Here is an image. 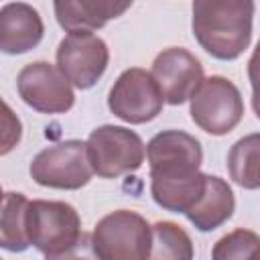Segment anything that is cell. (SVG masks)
Wrapping results in <instances>:
<instances>
[{
    "instance_id": "cell-5",
    "label": "cell",
    "mask_w": 260,
    "mask_h": 260,
    "mask_svg": "<svg viewBox=\"0 0 260 260\" xmlns=\"http://www.w3.org/2000/svg\"><path fill=\"white\" fill-rule=\"evenodd\" d=\"M87 154L93 173L102 179H116L142 167L146 146L142 138L124 126L104 124L87 136Z\"/></svg>"
},
{
    "instance_id": "cell-6",
    "label": "cell",
    "mask_w": 260,
    "mask_h": 260,
    "mask_svg": "<svg viewBox=\"0 0 260 260\" xmlns=\"http://www.w3.org/2000/svg\"><path fill=\"white\" fill-rule=\"evenodd\" d=\"M30 177L41 187L75 191L89 183L93 167L87 154V142L63 140L43 148L30 160Z\"/></svg>"
},
{
    "instance_id": "cell-16",
    "label": "cell",
    "mask_w": 260,
    "mask_h": 260,
    "mask_svg": "<svg viewBox=\"0 0 260 260\" xmlns=\"http://www.w3.org/2000/svg\"><path fill=\"white\" fill-rule=\"evenodd\" d=\"M28 199L22 193L6 191L0 211V246L8 252H24L30 246L26 232Z\"/></svg>"
},
{
    "instance_id": "cell-19",
    "label": "cell",
    "mask_w": 260,
    "mask_h": 260,
    "mask_svg": "<svg viewBox=\"0 0 260 260\" xmlns=\"http://www.w3.org/2000/svg\"><path fill=\"white\" fill-rule=\"evenodd\" d=\"M211 258L215 260H232V258H260V236L250 230H234L219 238L211 250Z\"/></svg>"
},
{
    "instance_id": "cell-2",
    "label": "cell",
    "mask_w": 260,
    "mask_h": 260,
    "mask_svg": "<svg viewBox=\"0 0 260 260\" xmlns=\"http://www.w3.org/2000/svg\"><path fill=\"white\" fill-rule=\"evenodd\" d=\"M30 246L47 258L73 256L83 240L81 217L71 203L32 199L26 211Z\"/></svg>"
},
{
    "instance_id": "cell-18",
    "label": "cell",
    "mask_w": 260,
    "mask_h": 260,
    "mask_svg": "<svg viewBox=\"0 0 260 260\" xmlns=\"http://www.w3.org/2000/svg\"><path fill=\"white\" fill-rule=\"evenodd\" d=\"M150 258L189 260L193 258V242L181 225L173 221H156L152 225Z\"/></svg>"
},
{
    "instance_id": "cell-20",
    "label": "cell",
    "mask_w": 260,
    "mask_h": 260,
    "mask_svg": "<svg viewBox=\"0 0 260 260\" xmlns=\"http://www.w3.org/2000/svg\"><path fill=\"white\" fill-rule=\"evenodd\" d=\"M2 154H8L20 140L22 136V124L20 120L12 114L10 106L4 102V114H2Z\"/></svg>"
},
{
    "instance_id": "cell-14",
    "label": "cell",
    "mask_w": 260,
    "mask_h": 260,
    "mask_svg": "<svg viewBox=\"0 0 260 260\" xmlns=\"http://www.w3.org/2000/svg\"><path fill=\"white\" fill-rule=\"evenodd\" d=\"M234 209L236 197L232 187L221 177L207 175L203 195L185 215L199 232H213L234 215Z\"/></svg>"
},
{
    "instance_id": "cell-4",
    "label": "cell",
    "mask_w": 260,
    "mask_h": 260,
    "mask_svg": "<svg viewBox=\"0 0 260 260\" xmlns=\"http://www.w3.org/2000/svg\"><path fill=\"white\" fill-rule=\"evenodd\" d=\"M191 120L211 136L232 132L244 118V100L234 81L223 75L205 77L191 95Z\"/></svg>"
},
{
    "instance_id": "cell-3",
    "label": "cell",
    "mask_w": 260,
    "mask_h": 260,
    "mask_svg": "<svg viewBox=\"0 0 260 260\" xmlns=\"http://www.w3.org/2000/svg\"><path fill=\"white\" fill-rule=\"evenodd\" d=\"M150 248L152 225L130 209L104 215L91 232V252L102 260H144Z\"/></svg>"
},
{
    "instance_id": "cell-11",
    "label": "cell",
    "mask_w": 260,
    "mask_h": 260,
    "mask_svg": "<svg viewBox=\"0 0 260 260\" xmlns=\"http://www.w3.org/2000/svg\"><path fill=\"white\" fill-rule=\"evenodd\" d=\"M152 77L158 83L162 98L171 106H181L199 87L203 77L201 61L183 47H169L152 61Z\"/></svg>"
},
{
    "instance_id": "cell-9",
    "label": "cell",
    "mask_w": 260,
    "mask_h": 260,
    "mask_svg": "<svg viewBox=\"0 0 260 260\" xmlns=\"http://www.w3.org/2000/svg\"><path fill=\"white\" fill-rule=\"evenodd\" d=\"M110 49L93 32H69L57 47V67L77 89H89L106 73Z\"/></svg>"
},
{
    "instance_id": "cell-21",
    "label": "cell",
    "mask_w": 260,
    "mask_h": 260,
    "mask_svg": "<svg viewBox=\"0 0 260 260\" xmlns=\"http://www.w3.org/2000/svg\"><path fill=\"white\" fill-rule=\"evenodd\" d=\"M248 77L252 83V108L260 118V41L248 61Z\"/></svg>"
},
{
    "instance_id": "cell-10",
    "label": "cell",
    "mask_w": 260,
    "mask_h": 260,
    "mask_svg": "<svg viewBox=\"0 0 260 260\" xmlns=\"http://www.w3.org/2000/svg\"><path fill=\"white\" fill-rule=\"evenodd\" d=\"M150 177H185L203 162L201 142L183 130H162L146 144Z\"/></svg>"
},
{
    "instance_id": "cell-13",
    "label": "cell",
    "mask_w": 260,
    "mask_h": 260,
    "mask_svg": "<svg viewBox=\"0 0 260 260\" xmlns=\"http://www.w3.org/2000/svg\"><path fill=\"white\" fill-rule=\"evenodd\" d=\"M45 32L37 8L26 2H8L0 10V49L6 55H22L35 49Z\"/></svg>"
},
{
    "instance_id": "cell-15",
    "label": "cell",
    "mask_w": 260,
    "mask_h": 260,
    "mask_svg": "<svg viewBox=\"0 0 260 260\" xmlns=\"http://www.w3.org/2000/svg\"><path fill=\"white\" fill-rule=\"evenodd\" d=\"M207 175L197 171L187 177H150L154 203L173 213H187L205 191Z\"/></svg>"
},
{
    "instance_id": "cell-7",
    "label": "cell",
    "mask_w": 260,
    "mask_h": 260,
    "mask_svg": "<svg viewBox=\"0 0 260 260\" xmlns=\"http://www.w3.org/2000/svg\"><path fill=\"white\" fill-rule=\"evenodd\" d=\"M165 98L152 73L140 67H130L118 75L110 93V112L128 124H146L162 110Z\"/></svg>"
},
{
    "instance_id": "cell-1",
    "label": "cell",
    "mask_w": 260,
    "mask_h": 260,
    "mask_svg": "<svg viewBox=\"0 0 260 260\" xmlns=\"http://www.w3.org/2000/svg\"><path fill=\"white\" fill-rule=\"evenodd\" d=\"M193 37L219 61L238 59L252 41L254 0H193Z\"/></svg>"
},
{
    "instance_id": "cell-8",
    "label": "cell",
    "mask_w": 260,
    "mask_h": 260,
    "mask_svg": "<svg viewBox=\"0 0 260 260\" xmlns=\"http://www.w3.org/2000/svg\"><path fill=\"white\" fill-rule=\"evenodd\" d=\"M73 83L49 61H35L20 69L16 77L18 95L39 114H65L75 104Z\"/></svg>"
},
{
    "instance_id": "cell-17",
    "label": "cell",
    "mask_w": 260,
    "mask_h": 260,
    "mask_svg": "<svg viewBox=\"0 0 260 260\" xmlns=\"http://www.w3.org/2000/svg\"><path fill=\"white\" fill-rule=\"evenodd\" d=\"M230 179L242 189H260V132L236 140L228 152Z\"/></svg>"
},
{
    "instance_id": "cell-12",
    "label": "cell",
    "mask_w": 260,
    "mask_h": 260,
    "mask_svg": "<svg viewBox=\"0 0 260 260\" xmlns=\"http://www.w3.org/2000/svg\"><path fill=\"white\" fill-rule=\"evenodd\" d=\"M134 0H53L59 26L67 32H93L122 16Z\"/></svg>"
}]
</instances>
